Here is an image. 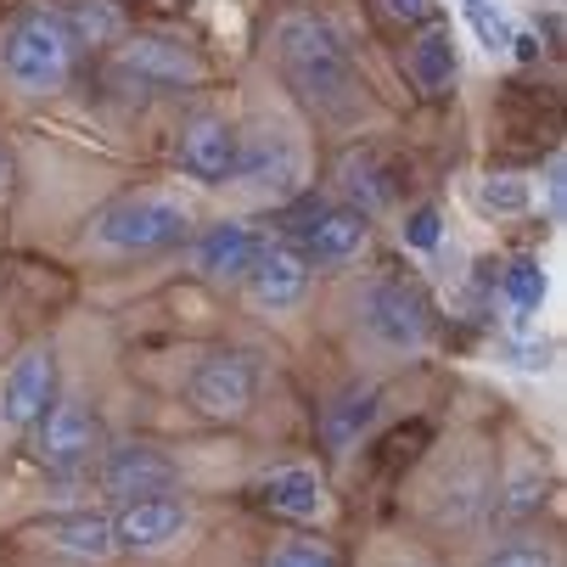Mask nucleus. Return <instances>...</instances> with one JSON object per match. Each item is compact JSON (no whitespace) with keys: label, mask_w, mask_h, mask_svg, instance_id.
<instances>
[{"label":"nucleus","mask_w":567,"mask_h":567,"mask_svg":"<svg viewBox=\"0 0 567 567\" xmlns=\"http://www.w3.org/2000/svg\"><path fill=\"white\" fill-rule=\"evenodd\" d=\"M371 248V219L360 214V208H349V203H327L320 208V219L303 230V241H298V254H303V265L315 270H343V265H354L360 254Z\"/></svg>","instance_id":"nucleus-13"},{"label":"nucleus","mask_w":567,"mask_h":567,"mask_svg":"<svg viewBox=\"0 0 567 567\" xmlns=\"http://www.w3.org/2000/svg\"><path fill=\"white\" fill-rule=\"evenodd\" d=\"M528 203H534L528 186L512 181V175H495V181H483V186H477V208H483V214H523Z\"/></svg>","instance_id":"nucleus-27"},{"label":"nucleus","mask_w":567,"mask_h":567,"mask_svg":"<svg viewBox=\"0 0 567 567\" xmlns=\"http://www.w3.org/2000/svg\"><path fill=\"white\" fill-rule=\"evenodd\" d=\"M241 287H248L254 309L287 315L309 298V265H303V254L292 248V241H265V254L254 259L248 276H241Z\"/></svg>","instance_id":"nucleus-15"},{"label":"nucleus","mask_w":567,"mask_h":567,"mask_svg":"<svg viewBox=\"0 0 567 567\" xmlns=\"http://www.w3.org/2000/svg\"><path fill=\"white\" fill-rule=\"evenodd\" d=\"M404 73L416 79L422 96H444L461 73V45H455V29L450 23H422V34L404 51Z\"/></svg>","instance_id":"nucleus-18"},{"label":"nucleus","mask_w":567,"mask_h":567,"mask_svg":"<svg viewBox=\"0 0 567 567\" xmlns=\"http://www.w3.org/2000/svg\"><path fill=\"white\" fill-rule=\"evenodd\" d=\"M545 192H550V219H561V192H567V186H561V152L550 157V175H545Z\"/></svg>","instance_id":"nucleus-32"},{"label":"nucleus","mask_w":567,"mask_h":567,"mask_svg":"<svg viewBox=\"0 0 567 567\" xmlns=\"http://www.w3.org/2000/svg\"><path fill=\"white\" fill-rule=\"evenodd\" d=\"M96 477H102V495L113 506H135V501H164V495H181V461L169 450H157L146 439H130V444H107L102 461H96Z\"/></svg>","instance_id":"nucleus-10"},{"label":"nucleus","mask_w":567,"mask_h":567,"mask_svg":"<svg viewBox=\"0 0 567 567\" xmlns=\"http://www.w3.org/2000/svg\"><path fill=\"white\" fill-rule=\"evenodd\" d=\"M495 461H489V450L483 444H461V450H450L439 466H433V477H427V512H433V523H444V528H472V523H483L489 517V506H495Z\"/></svg>","instance_id":"nucleus-8"},{"label":"nucleus","mask_w":567,"mask_h":567,"mask_svg":"<svg viewBox=\"0 0 567 567\" xmlns=\"http://www.w3.org/2000/svg\"><path fill=\"white\" fill-rule=\"evenodd\" d=\"M439 236H444V219H439V208H416V214H404V248L433 254V248H439Z\"/></svg>","instance_id":"nucleus-28"},{"label":"nucleus","mask_w":567,"mask_h":567,"mask_svg":"<svg viewBox=\"0 0 567 567\" xmlns=\"http://www.w3.org/2000/svg\"><path fill=\"white\" fill-rule=\"evenodd\" d=\"M192 236V208L169 192H124L91 214L85 248L113 254V259H146V254H169Z\"/></svg>","instance_id":"nucleus-3"},{"label":"nucleus","mask_w":567,"mask_h":567,"mask_svg":"<svg viewBox=\"0 0 567 567\" xmlns=\"http://www.w3.org/2000/svg\"><path fill=\"white\" fill-rule=\"evenodd\" d=\"M466 23H472V34L483 40V51H512V18L495 7V0H466Z\"/></svg>","instance_id":"nucleus-25"},{"label":"nucleus","mask_w":567,"mask_h":567,"mask_svg":"<svg viewBox=\"0 0 567 567\" xmlns=\"http://www.w3.org/2000/svg\"><path fill=\"white\" fill-rule=\"evenodd\" d=\"M29 444H34V461L51 472V477H85L96 472L102 450H107V427L102 416L91 411L85 399H56L51 411L29 427Z\"/></svg>","instance_id":"nucleus-7"},{"label":"nucleus","mask_w":567,"mask_h":567,"mask_svg":"<svg viewBox=\"0 0 567 567\" xmlns=\"http://www.w3.org/2000/svg\"><path fill=\"white\" fill-rule=\"evenodd\" d=\"M230 186H241L248 197H259L270 208L292 203L303 192V146H298V135L281 118H259L248 135H241V146H236Z\"/></svg>","instance_id":"nucleus-6"},{"label":"nucleus","mask_w":567,"mask_h":567,"mask_svg":"<svg viewBox=\"0 0 567 567\" xmlns=\"http://www.w3.org/2000/svg\"><path fill=\"white\" fill-rule=\"evenodd\" d=\"M236 146H241V130L225 118V113H197L181 124L175 135V164L186 181L197 186H230L236 175Z\"/></svg>","instance_id":"nucleus-12"},{"label":"nucleus","mask_w":567,"mask_h":567,"mask_svg":"<svg viewBox=\"0 0 567 567\" xmlns=\"http://www.w3.org/2000/svg\"><path fill=\"white\" fill-rule=\"evenodd\" d=\"M113 523V550H135V556H152V550H169L186 528H192V506L181 495H164V501H135V506H118Z\"/></svg>","instance_id":"nucleus-14"},{"label":"nucleus","mask_w":567,"mask_h":567,"mask_svg":"<svg viewBox=\"0 0 567 567\" xmlns=\"http://www.w3.org/2000/svg\"><path fill=\"white\" fill-rule=\"evenodd\" d=\"M259 501L276 517H287V523H320V517H327V477H320L315 466H303V461L276 466L259 483Z\"/></svg>","instance_id":"nucleus-17"},{"label":"nucleus","mask_w":567,"mask_h":567,"mask_svg":"<svg viewBox=\"0 0 567 567\" xmlns=\"http://www.w3.org/2000/svg\"><path fill=\"white\" fill-rule=\"evenodd\" d=\"M186 404L203 422H248L259 404V360L241 349H214L186 377Z\"/></svg>","instance_id":"nucleus-9"},{"label":"nucleus","mask_w":567,"mask_h":567,"mask_svg":"<svg viewBox=\"0 0 567 567\" xmlns=\"http://www.w3.org/2000/svg\"><path fill=\"white\" fill-rule=\"evenodd\" d=\"M270 51H276L281 85L320 124H354L365 113V79H360L349 45L338 40V29L327 18L281 12L276 29H270Z\"/></svg>","instance_id":"nucleus-1"},{"label":"nucleus","mask_w":567,"mask_h":567,"mask_svg":"<svg viewBox=\"0 0 567 567\" xmlns=\"http://www.w3.org/2000/svg\"><path fill=\"white\" fill-rule=\"evenodd\" d=\"M461 7H466V0H461Z\"/></svg>","instance_id":"nucleus-35"},{"label":"nucleus","mask_w":567,"mask_h":567,"mask_svg":"<svg viewBox=\"0 0 567 567\" xmlns=\"http://www.w3.org/2000/svg\"><path fill=\"white\" fill-rule=\"evenodd\" d=\"M550 354H556L550 343H512V349H506V360H512L517 371H550Z\"/></svg>","instance_id":"nucleus-30"},{"label":"nucleus","mask_w":567,"mask_h":567,"mask_svg":"<svg viewBox=\"0 0 567 567\" xmlns=\"http://www.w3.org/2000/svg\"><path fill=\"white\" fill-rule=\"evenodd\" d=\"M354 332L377 354L411 360L433 338V303H427V292L416 281H404V276H371L354 292Z\"/></svg>","instance_id":"nucleus-4"},{"label":"nucleus","mask_w":567,"mask_h":567,"mask_svg":"<svg viewBox=\"0 0 567 567\" xmlns=\"http://www.w3.org/2000/svg\"><path fill=\"white\" fill-rule=\"evenodd\" d=\"M377 411H382V393H377L371 382H349V388L327 404V411H320V439H327V450H332V455H349V450L371 433Z\"/></svg>","instance_id":"nucleus-19"},{"label":"nucleus","mask_w":567,"mask_h":567,"mask_svg":"<svg viewBox=\"0 0 567 567\" xmlns=\"http://www.w3.org/2000/svg\"><path fill=\"white\" fill-rule=\"evenodd\" d=\"M512 51H517V62H534L539 56V40L534 34H512Z\"/></svg>","instance_id":"nucleus-33"},{"label":"nucleus","mask_w":567,"mask_h":567,"mask_svg":"<svg viewBox=\"0 0 567 567\" xmlns=\"http://www.w3.org/2000/svg\"><path fill=\"white\" fill-rule=\"evenodd\" d=\"M265 567H343V561H338L332 545H320V539H303V534H298V539H281V545L270 550Z\"/></svg>","instance_id":"nucleus-26"},{"label":"nucleus","mask_w":567,"mask_h":567,"mask_svg":"<svg viewBox=\"0 0 567 567\" xmlns=\"http://www.w3.org/2000/svg\"><path fill=\"white\" fill-rule=\"evenodd\" d=\"M393 23H433V0H382Z\"/></svg>","instance_id":"nucleus-31"},{"label":"nucleus","mask_w":567,"mask_h":567,"mask_svg":"<svg viewBox=\"0 0 567 567\" xmlns=\"http://www.w3.org/2000/svg\"><path fill=\"white\" fill-rule=\"evenodd\" d=\"M12 186V152H7V141H0V192Z\"/></svg>","instance_id":"nucleus-34"},{"label":"nucleus","mask_w":567,"mask_h":567,"mask_svg":"<svg viewBox=\"0 0 567 567\" xmlns=\"http://www.w3.org/2000/svg\"><path fill=\"white\" fill-rule=\"evenodd\" d=\"M62 18L79 51H107L124 40V12L113 0H73V7H62Z\"/></svg>","instance_id":"nucleus-23"},{"label":"nucleus","mask_w":567,"mask_h":567,"mask_svg":"<svg viewBox=\"0 0 567 567\" xmlns=\"http://www.w3.org/2000/svg\"><path fill=\"white\" fill-rule=\"evenodd\" d=\"M56 550L79 556V561H107L113 556V523L102 512H68V517H51L40 528Z\"/></svg>","instance_id":"nucleus-20"},{"label":"nucleus","mask_w":567,"mask_h":567,"mask_svg":"<svg viewBox=\"0 0 567 567\" xmlns=\"http://www.w3.org/2000/svg\"><path fill=\"white\" fill-rule=\"evenodd\" d=\"M73 62H79V45L68 34L62 7L34 0V7H23L7 29H0V79H7V91H18L29 102L68 91Z\"/></svg>","instance_id":"nucleus-2"},{"label":"nucleus","mask_w":567,"mask_h":567,"mask_svg":"<svg viewBox=\"0 0 567 567\" xmlns=\"http://www.w3.org/2000/svg\"><path fill=\"white\" fill-rule=\"evenodd\" d=\"M501 287H506V298H512V309L517 315H534L539 303H545V270H539V259H512L506 265V276H501Z\"/></svg>","instance_id":"nucleus-24"},{"label":"nucleus","mask_w":567,"mask_h":567,"mask_svg":"<svg viewBox=\"0 0 567 567\" xmlns=\"http://www.w3.org/2000/svg\"><path fill=\"white\" fill-rule=\"evenodd\" d=\"M265 254V236L241 219H219L208 225L197 241H192V265L203 281H225V287H241V276L254 270V259Z\"/></svg>","instance_id":"nucleus-16"},{"label":"nucleus","mask_w":567,"mask_h":567,"mask_svg":"<svg viewBox=\"0 0 567 567\" xmlns=\"http://www.w3.org/2000/svg\"><path fill=\"white\" fill-rule=\"evenodd\" d=\"M338 186H343L349 208H360L365 219H371L377 208L393 203V175L382 169V157H377V152H349V157H343V169H338Z\"/></svg>","instance_id":"nucleus-22"},{"label":"nucleus","mask_w":567,"mask_h":567,"mask_svg":"<svg viewBox=\"0 0 567 567\" xmlns=\"http://www.w3.org/2000/svg\"><path fill=\"white\" fill-rule=\"evenodd\" d=\"M539 506H545V472H539V461H517L506 477H495V506H489V517H501L506 528L539 517Z\"/></svg>","instance_id":"nucleus-21"},{"label":"nucleus","mask_w":567,"mask_h":567,"mask_svg":"<svg viewBox=\"0 0 567 567\" xmlns=\"http://www.w3.org/2000/svg\"><path fill=\"white\" fill-rule=\"evenodd\" d=\"M483 567H556V556L545 545H534V539H517V545H501Z\"/></svg>","instance_id":"nucleus-29"},{"label":"nucleus","mask_w":567,"mask_h":567,"mask_svg":"<svg viewBox=\"0 0 567 567\" xmlns=\"http://www.w3.org/2000/svg\"><path fill=\"white\" fill-rule=\"evenodd\" d=\"M113 79L135 96H186L208 79V62L181 34H124L113 45Z\"/></svg>","instance_id":"nucleus-5"},{"label":"nucleus","mask_w":567,"mask_h":567,"mask_svg":"<svg viewBox=\"0 0 567 567\" xmlns=\"http://www.w3.org/2000/svg\"><path fill=\"white\" fill-rule=\"evenodd\" d=\"M51 404H56V349L51 343H29L7 365V377H0V422L29 433Z\"/></svg>","instance_id":"nucleus-11"}]
</instances>
